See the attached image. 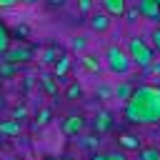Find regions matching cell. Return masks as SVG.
Here are the masks:
<instances>
[{
	"label": "cell",
	"instance_id": "cell-1",
	"mask_svg": "<svg viewBox=\"0 0 160 160\" xmlns=\"http://www.w3.org/2000/svg\"><path fill=\"white\" fill-rule=\"evenodd\" d=\"M122 115L130 125H155L160 122V85L142 82L132 90L130 100L122 108Z\"/></svg>",
	"mask_w": 160,
	"mask_h": 160
},
{
	"label": "cell",
	"instance_id": "cell-2",
	"mask_svg": "<svg viewBox=\"0 0 160 160\" xmlns=\"http://www.w3.org/2000/svg\"><path fill=\"white\" fill-rule=\"evenodd\" d=\"M128 55H130L132 65H138V68H142V70L155 60V50H152V45H150L148 40H142L140 35H132V38L128 40Z\"/></svg>",
	"mask_w": 160,
	"mask_h": 160
},
{
	"label": "cell",
	"instance_id": "cell-3",
	"mask_svg": "<svg viewBox=\"0 0 160 160\" xmlns=\"http://www.w3.org/2000/svg\"><path fill=\"white\" fill-rule=\"evenodd\" d=\"M105 62H108V68H110L115 75H125V72L132 68V60H130L128 50H122L120 45H108V50H105Z\"/></svg>",
	"mask_w": 160,
	"mask_h": 160
},
{
	"label": "cell",
	"instance_id": "cell-4",
	"mask_svg": "<svg viewBox=\"0 0 160 160\" xmlns=\"http://www.w3.org/2000/svg\"><path fill=\"white\" fill-rule=\"evenodd\" d=\"M32 58H35V48H32V45H28V42L15 45V48H10V50L2 55V60H5V62H15V65H20V62H30Z\"/></svg>",
	"mask_w": 160,
	"mask_h": 160
},
{
	"label": "cell",
	"instance_id": "cell-5",
	"mask_svg": "<svg viewBox=\"0 0 160 160\" xmlns=\"http://www.w3.org/2000/svg\"><path fill=\"white\" fill-rule=\"evenodd\" d=\"M82 130H85V118H82V115L72 112V115H68V118L62 120V132H65L68 138H75V135H80Z\"/></svg>",
	"mask_w": 160,
	"mask_h": 160
},
{
	"label": "cell",
	"instance_id": "cell-6",
	"mask_svg": "<svg viewBox=\"0 0 160 160\" xmlns=\"http://www.w3.org/2000/svg\"><path fill=\"white\" fill-rule=\"evenodd\" d=\"M138 12L142 15V18H148V20H158L160 18V5H158V0H138Z\"/></svg>",
	"mask_w": 160,
	"mask_h": 160
},
{
	"label": "cell",
	"instance_id": "cell-7",
	"mask_svg": "<svg viewBox=\"0 0 160 160\" xmlns=\"http://www.w3.org/2000/svg\"><path fill=\"white\" fill-rule=\"evenodd\" d=\"M110 25H112V18H110L108 12H95V15H90V30H92V32H108Z\"/></svg>",
	"mask_w": 160,
	"mask_h": 160
},
{
	"label": "cell",
	"instance_id": "cell-8",
	"mask_svg": "<svg viewBox=\"0 0 160 160\" xmlns=\"http://www.w3.org/2000/svg\"><path fill=\"white\" fill-rule=\"evenodd\" d=\"M100 2H102V10L110 18H122L125 10H128V0H100Z\"/></svg>",
	"mask_w": 160,
	"mask_h": 160
},
{
	"label": "cell",
	"instance_id": "cell-9",
	"mask_svg": "<svg viewBox=\"0 0 160 160\" xmlns=\"http://www.w3.org/2000/svg\"><path fill=\"white\" fill-rule=\"evenodd\" d=\"M70 65H72V58H70L68 52H62V55L55 60V68H52L55 78H58V80H60V78H65V75L70 72Z\"/></svg>",
	"mask_w": 160,
	"mask_h": 160
},
{
	"label": "cell",
	"instance_id": "cell-10",
	"mask_svg": "<svg viewBox=\"0 0 160 160\" xmlns=\"http://www.w3.org/2000/svg\"><path fill=\"white\" fill-rule=\"evenodd\" d=\"M118 142H120V150H140V138L132 132H120Z\"/></svg>",
	"mask_w": 160,
	"mask_h": 160
},
{
	"label": "cell",
	"instance_id": "cell-11",
	"mask_svg": "<svg viewBox=\"0 0 160 160\" xmlns=\"http://www.w3.org/2000/svg\"><path fill=\"white\" fill-rule=\"evenodd\" d=\"M110 128H112V115L105 112V110L98 112V115H95V130H98V132H108Z\"/></svg>",
	"mask_w": 160,
	"mask_h": 160
},
{
	"label": "cell",
	"instance_id": "cell-12",
	"mask_svg": "<svg viewBox=\"0 0 160 160\" xmlns=\"http://www.w3.org/2000/svg\"><path fill=\"white\" fill-rule=\"evenodd\" d=\"M80 65L85 68V72H92V75L100 72V60L95 55H80Z\"/></svg>",
	"mask_w": 160,
	"mask_h": 160
},
{
	"label": "cell",
	"instance_id": "cell-13",
	"mask_svg": "<svg viewBox=\"0 0 160 160\" xmlns=\"http://www.w3.org/2000/svg\"><path fill=\"white\" fill-rule=\"evenodd\" d=\"M20 132V120H2L0 122V135H18Z\"/></svg>",
	"mask_w": 160,
	"mask_h": 160
},
{
	"label": "cell",
	"instance_id": "cell-14",
	"mask_svg": "<svg viewBox=\"0 0 160 160\" xmlns=\"http://www.w3.org/2000/svg\"><path fill=\"white\" fill-rule=\"evenodd\" d=\"M132 90H135V88H132L130 82H120V85L115 88V98H118L120 102H128L130 95H132Z\"/></svg>",
	"mask_w": 160,
	"mask_h": 160
},
{
	"label": "cell",
	"instance_id": "cell-15",
	"mask_svg": "<svg viewBox=\"0 0 160 160\" xmlns=\"http://www.w3.org/2000/svg\"><path fill=\"white\" fill-rule=\"evenodd\" d=\"M40 85L45 88L48 95H58V90H60V88H58V80L50 78V75H40Z\"/></svg>",
	"mask_w": 160,
	"mask_h": 160
},
{
	"label": "cell",
	"instance_id": "cell-16",
	"mask_svg": "<svg viewBox=\"0 0 160 160\" xmlns=\"http://www.w3.org/2000/svg\"><path fill=\"white\" fill-rule=\"evenodd\" d=\"M60 55H62L60 48H55V45H52V48H45V50H42V62H48V65L52 62V65H55V60H58Z\"/></svg>",
	"mask_w": 160,
	"mask_h": 160
},
{
	"label": "cell",
	"instance_id": "cell-17",
	"mask_svg": "<svg viewBox=\"0 0 160 160\" xmlns=\"http://www.w3.org/2000/svg\"><path fill=\"white\" fill-rule=\"evenodd\" d=\"M65 98H68V100H78V98H82V85H80L78 80L70 82L68 90H65Z\"/></svg>",
	"mask_w": 160,
	"mask_h": 160
},
{
	"label": "cell",
	"instance_id": "cell-18",
	"mask_svg": "<svg viewBox=\"0 0 160 160\" xmlns=\"http://www.w3.org/2000/svg\"><path fill=\"white\" fill-rule=\"evenodd\" d=\"M138 158L140 160H160V150L158 148H140L138 150Z\"/></svg>",
	"mask_w": 160,
	"mask_h": 160
},
{
	"label": "cell",
	"instance_id": "cell-19",
	"mask_svg": "<svg viewBox=\"0 0 160 160\" xmlns=\"http://www.w3.org/2000/svg\"><path fill=\"white\" fill-rule=\"evenodd\" d=\"M10 50V35H8V28L0 22V58Z\"/></svg>",
	"mask_w": 160,
	"mask_h": 160
},
{
	"label": "cell",
	"instance_id": "cell-20",
	"mask_svg": "<svg viewBox=\"0 0 160 160\" xmlns=\"http://www.w3.org/2000/svg\"><path fill=\"white\" fill-rule=\"evenodd\" d=\"M95 92H98L100 100H110V98H115V88H110V85H105V82H100V85L95 88Z\"/></svg>",
	"mask_w": 160,
	"mask_h": 160
},
{
	"label": "cell",
	"instance_id": "cell-21",
	"mask_svg": "<svg viewBox=\"0 0 160 160\" xmlns=\"http://www.w3.org/2000/svg\"><path fill=\"white\" fill-rule=\"evenodd\" d=\"M70 48H72V52H85V50H88V38H82V35L72 38Z\"/></svg>",
	"mask_w": 160,
	"mask_h": 160
},
{
	"label": "cell",
	"instance_id": "cell-22",
	"mask_svg": "<svg viewBox=\"0 0 160 160\" xmlns=\"http://www.w3.org/2000/svg\"><path fill=\"white\" fill-rule=\"evenodd\" d=\"M0 75H2V78L18 75V65H15V62H5V60H0Z\"/></svg>",
	"mask_w": 160,
	"mask_h": 160
},
{
	"label": "cell",
	"instance_id": "cell-23",
	"mask_svg": "<svg viewBox=\"0 0 160 160\" xmlns=\"http://www.w3.org/2000/svg\"><path fill=\"white\" fill-rule=\"evenodd\" d=\"M48 120H50V110H48V108H42V110L38 112V120H35V128H42V125H48Z\"/></svg>",
	"mask_w": 160,
	"mask_h": 160
},
{
	"label": "cell",
	"instance_id": "cell-24",
	"mask_svg": "<svg viewBox=\"0 0 160 160\" xmlns=\"http://www.w3.org/2000/svg\"><path fill=\"white\" fill-rule=\"evenodd\" d=\"M150 45H152V50L160 55V28H155V30L150 32Z\"/></svg>",
	"mask_w": 160,
	"mask_h": 160
},
{
	"label": "cell",
	"instance_id": "cell-25",
	"mask_svg": "<svg viewBox=\"0 0 160 160\" xmlns=\"http://www.w3.org/2000/svg\"><path fill=\"white\" fill-rule=\"evenodd\" d=\"M78 10H80V15H90L92 12V0H78Z\"/></svg>",
	"mask_w": 160,
	"mask_h": 160
},
{
	"label": "cell",
	"instance_id": "cell-26",
	"mask_svg": "<svg viewBox=\"0 0 160 160\" xmlns=\"http://www.w3.org/2000/svg\"><path fill=\"white\" fill-rule=\"evenodd\" d=\"M25 115H28V110H25L22 105H18V108H12V118H15V120H22Z\"/></svg>",
	"mask_w": 160,
	"mask_h": 160
},
{
	"label": "cell",
	"instance_id": "cell-27",
	"mask_svg": "<svg viewBox=\"0 0 160 160\" xmlns=\"http://www.w3.org/2000/svg\"><path fill=\"white\" fill-rule=\"evenodd\" d=\"M20 0H0V10H10V8H15Z\"/></svg>",
	"mask_w": 160,
	"mask_h": 160
},
{
	"label": "cell",
	"instance_id": "cell-28",
	"mask_svg": "<svg viewBox=\"0 0 160 160\" xmlns=\"http://www.w3.org/2000/svg\"><path fill=\"white\" fill-rule=\"evenodd\" d=\"M80 145H82V148H95V145H98V138H82Z\"/></svg>",
	"mask_w": 160,
	"mask_h": 160
},
{
	"label": "cell",
	"instance_id": "cell-29",
	"mask_svg": "<svg viewBox=\"0 0 160 160\" xmlns=\"http://www.w3.org/2000/svg\"><path fill=\"white\" fill-rule=\"evenodd\" d=\"M108 160H128L122 152H108Z\"/></svg>",
	"mask_w": 160,
	"mask_h": 160
},
{
	"label": "cell",
	"instance_id": "cell-30",
	"mask_svg": "<svg viewBox=\"0 0 160 160\" xmlns=\"http://www.w3.org/2000/svg\"><path fill=\"white\" fill-rule=\"evenodd\" d=\"M15 32H18L20 38H28V32H30V30H28L25 25H18V30H15Z\"/></svg>",
	"mask_w": 160,
	"mask_h": 160
},
{
	"label": "cell",
	"instance_id": "cell-31",
	"mask_svg": "<svg viewBox=\"0 0 160 160\" xmlns=\"http://www.w3.org/2000/svg\"><path fill=\"white\" fill-rule=\"evenodd\" d=\"M48 2H52V5H62L65 0H48Z\"/></svg>",
	"mask_w": 160,
	"mask_h": 160
},
{
	"label": "cell",
	"instance_id": "cell-32",
	"mask_svg": "<svg viewBox=\"0 0 160 160\" xmlns=\"http://www.w3.org/2000/svg\"><path fill=\"white\" fill-rule=\"evenodd\" d=\"M20 2H25V5H32V2H35V0H20Z\"/></svg>",
	"mask_w": 160,
	"mask_h": 160
},
{
	"label": "cell",
	"instance_id": "cell-33",
	"mask_svg": "<svg viewBox=\"0 0 160 160\" xmlns=\"http://www.w3.org/2000/svg\"><path fill=\"white\" fill-rule=\"evenodd\" d=\"M58 160H72V158H58Z\"/></svg>",
	"mask_w": 160,
	"mask_h": 160
},
{
	"label": "cell",
	"instance_id": "cell-34",
	"mask_svg": "<svg viewBox=\"0 0 160 160\" xmlns=\"http://www.w3.org/2000/svg\"><path fill=\"white\" fill-rule=\"evenodd\" d=\"M2 105H5V102H2V98H0V108H2Z\"/></svg>",
	"mask_w": 160,
	"mask_h": 160
},
{
	"label": "cell",
	"instance_id": "cell-35",
	"mask_svg": "<svg viewBox=\"0 0 160 160\" xmlns=\"http://www.w3.org/2000/svg\"><path fill=\"white\" fill-rule=\"evenodd\" d=\"M0 82H2V75H0Z\"/></svg>",
	"mask_w": 160,
	"mask_h": 160
},
{
	"label": "cell",
	"instance_id": "cell-36",
	"mask_svg": "<svg viewBox=\"0 0 160 160\" xmlns=\"http://www.w3.org/2000/svg\"><path fill=\"white\" fill-rule=\"evenodd\" d=\"M158 5H160V0H158Z\"/></svg>",
	"mask_w": 160,
	"mask_h": 160
}]
</instances>
